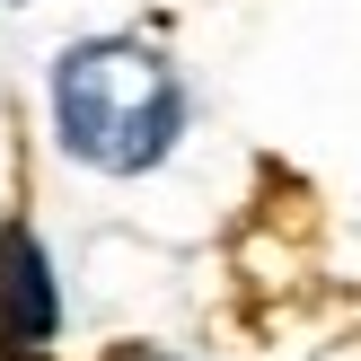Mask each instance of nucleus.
<instances>
[{"mask_svg": "<svg viewBox=\"0 0 361 361\" xmlns=\"http://www.w3.org/2000/svg\"><path fill=\"white\" fill-rule=\"evenodd\" d=\"M115 361H176V353H159V344H133V353H115Z\"/></svg>", "mask_w": 361, "mask_h": 361, "instance_id": "nucleus-3", "label": "nucleus"}, {"mask_svg": "<svg viewBox=\"0 0 361 361\" xmlns=\"http://www.w3.org/2000/svg\"><path fill=\"white\" fill-rule=\"evenodd\" d=\"M0 361H53V353H0Z\"/></svg>", "mask_w": 361, "mask_h": 361, "instance_id": "nucleus-4", "label": "nucleus"}, {"mask_svg": "<svg viewBox=\"0 0 361 361\" xmlns=\"http://www.w3.org/2000/svg\"><path fill=\"white\" fill-rule=\"evenodd\" d=\"M62 326V291L35 229H0V353H44Z\"/></svg>", "mask_w": 361, "mask_h": 361, "instance_id": "nucleus-2", "label": "nucleus"}, {"mask_svg": "<svg viewBox=\"0 0 361 361\" xmlns=\"http://www.w3.org/2000/svg\"><path fill=\"white\" fill-rule=\"evenodd\" d=\"M53 123H62L71 159H88L106 176H141L185 133V88L150 44L97 35V44H71L53 62Z\"/></svg>", "mask_w": 361, "mask_h": 361, "instance_id": "nucleus-1", "label": "nucleus"}]
</instances>
